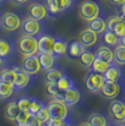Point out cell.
<instances>
[{"label":"cell","instance_id":"9a60e30c","mask_svg":"<svg viewBox=\"0 0 125 126\" xmlns=\"http://www.w3.org/2000/svg\"><path fill=\"white\" fill-rule=\"evenodd\" d=\"M55 38L50 35L42 36L38 40V52L43 54H53V45Z\"/></svg>","mask_w":125,"mask_h":126},{"label":"cell","instance_id":"d6a6232c","mask_svg":"<svg viewBox=\"0 0 125 126\" xmlns=\"http://www.w3.org/2000/svg\"><path fill=\"white\" fill-rule=\"evenodd\" d=\"M89 122L91 126H106V120L103 115L95 113L89 117Z\"/></svg>","mask_w":125,"mask_h":126},{"label":"cell","instance_id":"44dd1931","mask_svg":"<svg viewBox=\"0 0 125 126\" xmlns=\"http://www.w3.org/2000/svg\"><path fill=\"white\" fill-rule=\"evenodd\" d=\"M67 42L61 38L55 39L54 45H53V55L54 57H60L65 55L67 52Z\"/></svg>","mask_w":125,"mask_h":126},{"label":"cell","instance_id":"ee69618b","mask_svg":"<svg viewBox=\"0 0 125 126\" xmlns=\"http://www.w3.org/2000/svg\"><path fill=\"white\" fill-rule=\"evenodd\" d=\"M2 63H3V58H1V57H0V66L2 65Z\"/></svg>","mask_w":125,"mask_h":126},{"label":"cell","instance_id":"30bf717a","mask_svg":"<svg viewBox=\"0 0 125 126\" xmlns=\"http://www.w3.org/2000/svg\"><path fill=\"white\" fill-rule=\"evenodd\" d=\"M104 81L105 80H104L103 74H99L91 72L86 79V87L89 90L92 91V92L100 91V89H102V87L104 85Z\"/></svg>","mask_w":125,"mask_h":126},{"label":"cell","instance_id":"8d00e7d4","mask_svg":"<svg viewBox=\"0 0 125 126\" xmlns=\"http://www.w3.org/2000/svg\"><path fill=\"white\" fill-rule=\"evenodd\" d=\"M30 103H31V98H28V97H22L17 101L18 106L22 111H28Z\"/></svg>","mask_w":125,"mask_h":126},{"label":"cell","instance_id":"ac0fdd59","mask_svg":"<svg viewBox=\"0 0 125 126\" xmlns=\"http://www.w3.org/2000/svg\"><path fill=\"white\" fill-rule=\"evenodd\" d=\"M94 56L96 58L108 64L113 62V51L108 46H100Z\"/></svg>","mask_w":125,"mask_h":126},{"label":"cell","instance_id":"f6af8a7d","mask_svg":"<svg viewBox=\"0 0 125 126\" xmlns=\"http://www.w3.org/2000/svg\"><path fill=\"white\" fill-rule=\"evenodd\" d=\"M1 1H2V0H0V2H1Z\"/></svg>","mask_w":125,"mask_h":126},{"label":"cell","instance_id":"74e56055","mask_svg":"<svg viewBox=\"0 0 125 126\" xmlns=\"http://www.w3.org/2000/svg\"><path fill=\"white\" fill-rule=\"evenodd\" d=\"M59 89H57L56 83H46L45 84V92L48 96L54 97V95L57 93Z\"/></svg>","mask_w":125,"mask_h":126},{"label":"cell","instance_id":"5b68a950","mask_svg":"<svg viewBox=\"0 0 125 126\" xmlns=\"http://www.w3.org/2000/svg\"><path fill=\"white\" fill-rule=\"evenodd\" d=\"M21 19L14 12H6L2 16V26L7 31H15L21 26Z\"/></svg>","mask_w":125,"mask_h":126},{"label":"cell","instance_id":"bcb514c9","mask_svg":"<svg viewBox=\"0 0 125 126\" xmlns=\"http://www.w3.org/2000/svg\"><path fill=\"white\" fill-rule=\"evenodd\" d=\"M121 126H123V125H121Z\"/></svg>","mask_w":125,"mask_h":126},{"label":"cell","instance_id":"f546056e","mask_svg":"<svg viewBox=\"0 0 125 126\" xmlns=\"http://www.w3.org/2000/svg\"><path fill=\"white\" fill-rule=\"evenodd\" d=\"M62 73L57 69L51 68L48 70V72L45 74V83H56L58 81V79L61 77Z\"/></svg>","mask_w":125,"mask_h":126},{"label":"cell","instance_id":"60d3db41","mask_svg":"<svg viewBox=\"0 0 125 126\" xmlns=\"http://www.w3.org/2000/svg\"><path fill=\"white\" fill-rule=\"evenodd\" d=\"M111 1H112V3H114L116 5H122L125 2V0H111Z\"/></svg>","mask_w":125,"mask_h":126},{"label":"cell","instance_id":"52a82bcc","mask_svg":"<svg viewBox=\"0 0 125 126\" xmlns=\"http://www.w3.org/2000/svg\"><path fill=\"white\" fill-rule=\"evenodd\" d=\"M22 70L29 75L37 74L42 69L36 55L25 57L22 62Z\"/></svg>","mask_w":125,"mask_h":126},{"label":"cell","instance_id":"4dcf8cb0","mask_svg":"<svg viewBox=\"0 0 125 126\" xmlns=\"http://www.w3.org/2000/svg\"><path fill=\"white\" fill-rule=\"evenodd\" d=\"M79 58H80V63L83 65L84 67L89 68L91 66L92 62L94 61V59H95V56H94L93 53H91L90 51L86 49Z\"/></svg>","mask_w":125,"mask_h":126},{"label":"cell","instance_id":"ab89813d","mask_svg":"<svg viewBox=\"0 0 125 126\" xmlns=\"http://www.w3.org/2000/svg\"><path fill=\"white\" fill-rule=\"evenodd\" d=\"M14 4H16V5H25L26 2L28 1V0H11Z\"/></svg>","mask_w":125,"mask_h":126},{"label":"cell","instance_id":"3957f363","mask_svg":"<svg viewBox=\"0 0 125 126\" xmlns=\"http://www.w3.org/2000/svg\"><path fill=\"white\" fill-rule=\"evenodd\" d=\"M100 14V8L96 2L92 0H84L79 7V15L85 21L89 22L98 17Z\"/></svg>","mask_w":125,"mask_h":126},{"label":"cell","instance_id":"5bb4252c","mask_svg":"<svg viewBox=\"0 0 125 126\" xmlns=\"http://www.w3.org/2000/svg\"><path fill=\"white\" fill-rule=\"evenodd\" d=\"M28 14H29V17L32 19L37 20V21H42L47 16L48 11L42 4L33 3L28 8Z\"/></svg>","mask_w":125,"mask_h":126},{"label":"cell","instance_id":"f35d334b","mask_svg":"<svg viewBox=\"0 0 125 126\" xmlns=\"http://www.w3.org/2000/svg\"><path fill=\"white\" fill-rule=\"evenodd\" d=\"M26 126H42V123L37 118V116L35 114L34 115L31 114L30 117H29V119L26 122Z\"/></svg>","mask_w":125,"mask_h":126},{"label":"cell","instance_id":"277c9868","mask_svg":"<svg viewBox=\"0 0 125 126\" xmlns=\"http://www.w3.org/2000/svg\"><path fill=\"white\" fill-rule=\"evenodd\" d=\"M105 29L114 32L119 38H124V20H122L120 16H111L108 18V20L105 22Z\"/></svg>","mask_w":125,"mask_h":126},{"label":"cell","instance_id":"d4e9b609","mask_svg":"<svg viewBox=\"0 0 125 126\" xmlns=\"http://www.w3.org/2000/svg\"><path fill=\"white\" fill-rule=\"evenodd\" d=\"M20 112V108L18 106L17 102H11L7 105L5 110V116L7 119H9L11 121H15L17 115Z\"/></svg>","mask_w":125,"mask_h":126},{"label":"cell","instance_id":"7402d4cb","mask_svg":"<svg viewBox=\"0 0 125 126\" xmlns=\"http://www.w3.org/2000/svg\"><path fill=\"white\" fill-rule=\"evenodd\" d=\"M121 42L119 43L118 47L115 49L113 53V60L116 61V63L120 65H124L125 63V46H124V38H121Z\"/></svg>","mask_w":125,"mask_h":126},{"label":"cell","instance_id":"836d02e7","mask_svg":"<svg viewBox=\"0 0 125 126\" xmlns=\"http://www.w3.org/2000/svg\"><path fill=\"white\" fill-rule=\"evenodd\" d=\"M43 103L41 102V101L37 100L36 98H31V103H30V105H29V108H28V112L34 115L36 114L38 111L40 110L42 107H43Z\"/></svg>","mask_w":125,"mask_h":126},{"label":"cell","instance_id":"7c38bea8","mask_svg":"<svg viewBox=\"0 0 125 126\" xmlns=\"http://www.w3.org/2000/svg\"><path fill=\"white\" fill-rule=\"evenodd\" d=\"M110 115L117 121L123 122L125 120V105L121 101H113L109 107Z\"/></svg>","mask_w":125,"mask_h":126},{"label":"cell","instance_id":"484cf974","mask_svg":"<svg viewBox=\"0 0 125 126\" xmlns=\"http://www.w3.org/2000/svg\"><path fill=\"white\" fill-rule=\"evenodd\" d=\"M13 50V46L5 38H0V57L6 58L11 55Z\"/></svg>","mask_w":125,"mask_h":126},{"label":"cell","instance_id":"6da1fadb","mask_svg":"<svg viewBox=\"0 0 125 126\" xmlns=\"http://www.w3.org/2000/svg\"><path fill=\"white\" fill-rule=\"evenodd\" d=\"M46 107L49 112L50 119L56 121V124H58L59 122L67 119L68 108H67V105L63 102L54 100L51 103H49Z\"/></svg>","mask_w":125,"mask_h":126},{"label":"cell","instance_id":"f1b7e54d","mask_svg":"<svg viewBox=\"0 0 125 126\" xmlns=\"http://www.w3.org/2000/svg\"><path fill=\"white\" fill-rule=\"evenodd\" d=\"M15 79V72L13 69H5L0 73V82L7 84H13Z\"/></svg>","mask_w":125,"mask_h":126},{"label":"cell","instance_id":"4316f807","mask_svg":"<svg viewBox=\"0 0 125 126\" xmlns=\"http://www.w3.org/2000/svg\"><path fill=\"white\" fill-rule=\"evenodd\" d=\"M103 33H104V42L107 45H109V46H115V45L119 44L120 42V39L121 38L118 37L114 32L105 29Z\"/></svg>","mask_w":125,"mask_h":126},{"label":"cell","instance_id":"8992f818","mask_svg":"<svg viewBox=\"0 0 125 126\" xmlns=\"http://www.w3.org/2000/svg\"><path fill=\"white\" fill-rule=\"evenodd\" d=\"M20 27L24 35L32 36V37H36L42 30V25L40 24V21L34 20L30 17L22 22Z\"/></svg>","mask_w":125,"mask_h":126},{"label":"cell","instance_id":"ba28073f","mask_svg":"<svg viewBox=\"0 0 125 126\" xmlns=\"http://www.w3.org/2000/svg\"><path fill=\"white\" fill-rule=\"evenodd\" d=\"M73 0H46V10L51 14H57L71 8Z\"/></svg>","mask_w":125,"mask_h":126},{"label":"cell","instance_id":"ffe728a7","mask_svg":"<svg viewBox=\"0 0 125 126\" xmlns=\"http://www.w3.org/2000/svg\"><path fill=\"white\" fill-rule=\"evenodd\" d=\"M85 50H86V47L79 42H72L68 44L66 53H68V55L71 58H79Z\"/></svg>","mask_w":125,"mask_h":126},{"label":"cell","instance_id":"b9f144b4","mask_svg":"<svg viewBox=\"0 0 125 126\" xmlns=\"http://www.w3.org/2000/svg\"><path fill=\"white\" fill-rule=\"evenodd\" d=\"M57 125H59V126H71L70 125V123H68V122L66 121V120H65V121H62L61 122H59Z\"/></svg>","mask_w":125,"mask_h":126},{"label":"cell","instance_id":"cb8c5ba5","mask_svg":"<svg viewBox=\"0 0 125 126\" xmlns=\"http://www.w3.org/2000/svg\"><path fill=\"white\" fill-rule=\"evenodd\" d=\"M89 28L97 34H101L105 30V22L98 16L89 22Z\"/></svg>","mask_w":125,"mask_h":126},{"label":"cell","instance_id":"1f68e13d","mask_svg":"<svg viewBox=\"0 0 125 126\" xmlns=\"http://www.w3.org/2000/svg\"><path fill=\"white\" fill-rule=\"evenodd\" d=\"M13 91H14V89H13V86L11 84L0 82V99L9 98L12 94Z\"/></svg>","mask_w":125,"mask_h":126},{"label":"cell","instance_id":"603a6c76","mask_svg":"<svg viewBox=\"0 0 125 126\" xmlns=\"http://www.w3.org/2000/svg\"><path fill=\"white\" fill-rule=\"evenodd\" d=\"M57 89L61 91H65L71 88L75 87L73 79L67 74H62L61 77L58 79V81L57 82Z\"/></svg>","mask_w":125,"mask_h":126},{"label":"cell","instance_id":"9c48e42d","mask_svg":"<svg viewBox=\"0 0 125 126\" xmlns=\"http://www.w3.org/2000/svg\"><path fill=\"white\" fill-rule=\"evenodd\" d=\"M101 95L106 98V99H115L120 94V87L119 82H109V81H104L102 89H100Z\"/></svg>","mask_w":125,"mask_h":126},{"label":"cell","instance_id":"d6986e66","mask_svg":"<svg viewBox=\"0 0 125 126\" xmlns=\"http://www.w3.org/2000/svg\"><path fill=\"white\" fill-rule=\"evenodd\" d=\"M38 59L40 62L41 69L43 71H48L49 69H51L55 62V57L53 54H43L40 53L38 56Z\"/></svg>","mask_w":125,"mask_h":126},{"label":"cell","instance_id":"e575fe53","mask_svg":"<svg viewBox=\"0 0 125 126\" xmlns=\"http://www.w3.org/2000/svg\"><path fill=\"white\" fill-rule=\"evenodd\" d=\"M30 113L28 111H22L20 110L19 114L17 115L15 119V122L18 125H22V124H26V122L30 117Z\"/></svg>","mask_w":125,"mask_h":126},{"label":"cell","instance_id":"8fae6325","mask_svg":"<svg viewBox=\"0 0 125 126\" xmlns=\"http://www.w3.org/2000/svg\"><path fill=\"white\" fill-rule=\"evenodd\" d=\"M15 72V79L13 82V89L14 90H20V89L26 88L29 83V74L25 73L22 69L19 67L12 68Z\"/></svg>","mask_w":125,"mask_h":126},{"label":"cell","instance_id":"7bdbcfd3","mask_svg":"<svg viewBox=\"0 0 125 126\" xmlns=\"http://www.w3.org/2000/svg\"><path fill=\"white\" fill-rule=\"evenodd\" d=\"M79 126H91V125H90V123H89V122H88V121H85V122H82V123H81Z\"/></svg>","mask_w":125,"mask_h":126},{"label":"cell","instance_id":"7a4b0ae2","mask_svg":"<svg viewBox=\"0 0 125 126\" xmlns=\"http://www.w3.org/2000/svg\"><path fill=\"white\" fill-rule=\"evenodd\" d=\"M18 50L24 57L33 56L38 53V39L32 36L24 35L18 41Z\"/></svg>","mask_w":125,"mask_h":126},{"label":"cell","instance_id":"e0dca14e","mask_svg":"<svg viewBox=\"0 0 125 126\" xmlns=\"http://www.w3.org/2000/svg\"><path fill=\"white\" fill-rule=\"evenodd\" d=\"M64 104L66 105H73L80 100V93L75 87L63 91Z\"/></svg>","mask_w":125,"mask_h":126},{"label":"cell","instance_id":"4fadbf2b","mask_svg":"<svg viewBox=\"0 0 125 126\" xmlns=\"http://www.w3.org/2000/svg\"><path fill=\"white\" fill-rule=\"evenodd\" d=\"M98 42V34L92 31L91 29L87 28L80 33L79 42L83 44L85 47H91Z\"/></svg>","mask_w":125,"mask_h":126},{"label":"cell","instance_id":"d590c367","mask_svg":"<svg viewBox=\"0 0 125 126\" xmlns=\"http://www.w3.org/2000/svg\"><path fill=\"white\" fill-rule=\"evenodd\" d=\"M35 115L37 116V118L41 121L42 123H44V122H46L49 119H50V117H49V112H48V109H47V107L45 106H43L42 107L40 110L37 112Z\"/></svg>","mask_w":125,"mask_h":126},{"label":"cell","instance_id":"2e32d148","mask_svg":"<svg viewBox=\"0 0 125 126\" xmlns=\"http://www.w3.org/2000/svg\"><path fill=\"white\" fill-rule=\"evenodd\" d=\"M104 78L105 81L109 82H119L120 79L121 78V72L120 70L115 64L110 63L108 68L103 74Z\"/></svg>","mask_w":125,"mask_h":126},{"label":"cell","instance_id":"83f0119b","mask_svg":"<svg viewBox=\"0 0 125 126\" xmlns=\"http://www.w3.org/2000/svg\"><path fill=\"white\" fill-rule=\"evenodd\" d=\"M109 64L106 62H104L103 60H100L98 58H95L94 61L92 62L91 66L89 68L91 69V72L96 73V74H104V73L106 71V69L108 68Z\"/></svg>","mask_w":125,"mask_h":126}]
</instances>
